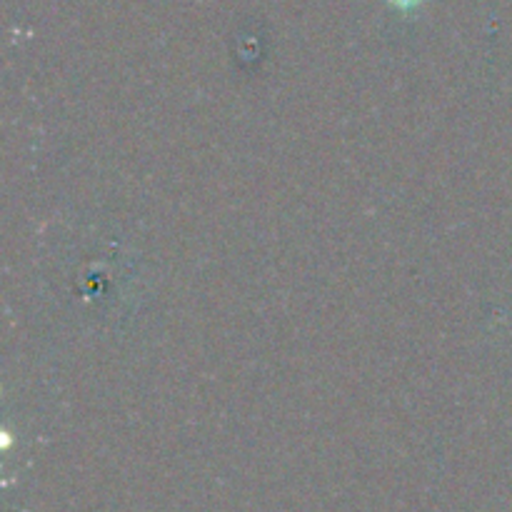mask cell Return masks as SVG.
Listing matches in <instances>:
<instances>
[{"label": "cell", "mask_w": 512, "mask_h": 512, "mask_svg": "<svg viewBox=\"0 0 512 512\" xmlns=\"http://www.w3.org/2000/svg\"><path fill=\"white\" fill-rule=\"evenodd\" d=\"M385 3L393 5L395 10H400V13H413V10H418L425 0H385Z\"/></svg>", "instance_id": "cell-1"}]
</instances>
